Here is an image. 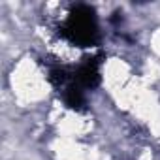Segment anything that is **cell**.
Listing matches in <instances>:
<instances>
[{"instance_id":"cell-1","label":"cell","mask_w":160,"mask_h":160,"mask_svg":"<svg viewBox=\"0 0 160 160\" xmlns=\"http://www.w3.org/2000/svg\"><path fill=\"white\" fill-rule=\"evenodd\" d=\"M62 34L75 45L81 47L94 45L98 40V23H96L94 10L85 4L73 6L64 23Z\"/></svg>"}]
</instances>
